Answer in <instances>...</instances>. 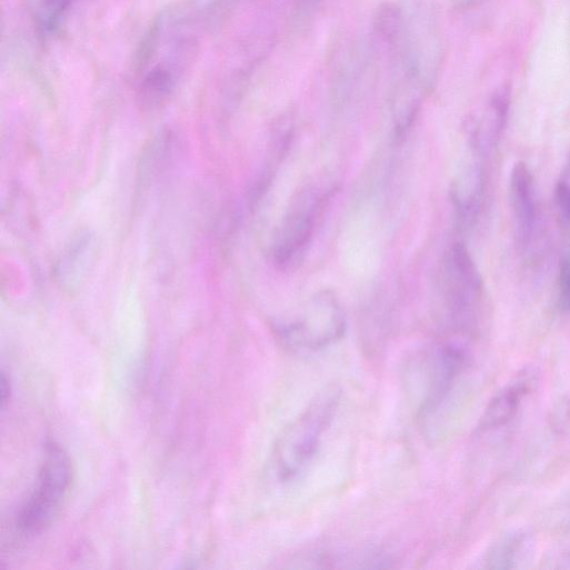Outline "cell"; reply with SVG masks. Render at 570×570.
I'll list each match as a JSON object with an SVG mask.
<instances>
[{
  "label": "cell",
  "instance_id": "ba28073f",
  "mask_svg": "<svg viewBox=\"0 0 570 570\" xmlns=\"http://www.w3.org/2000/svg\"><path fill=\"white\" fill-rule=\"evenodd\" d=\"M532 383V376L528 371L512 379L489 402L481 417L480 429L493 430L512 420L522 400L531 391Z\"/></svg>",
  "mask_w": 570,
  "mask_h": 570
},
{
  "label": "cell",
  "instance_id": "52a82bcc",
  "mask_svg": "<svg viewBox=\"0 0 570 570\" xmlns=\"http://www.w3.org/2000/svg\"><path fill=\"white\" fill-rule=\"evenodd\" d=\"M510 204L520 246H526L532 236L536 222V199L533 177L528 166L516 162L510 172Z\"/></svg>",
  "mask_w": 570,
  "mask_h": 570
},
{
  "label": "cell",
  "instance_id": "8fae6325",
  "mask_svg": "<svg viewBox=\"0 0 570 570\" xmlns=\"http://www.w3.org/2000/svg\"><path fill=\"white\" fill-rule=\"evenodd\" d=\"M76 0H41L36 12L39 34L47 39L58 33Z\"/></svg>",
  "mask_w": 570,
  "mask_h": 570
},
{
  "label": "cell",
  "instance_id": "277c9868",
  "mask_svg": "<svg viewBox=\"0 0 570 570\" xmlns=\"http://www.w3.org/2000/svg\"><path fill=\"white\" fill-rule=\"evenodd\" d=\"M72 482L70 459L54 441L48 442L36 489L19 511L17 524L26 536L47 530L56 520Z\"/></svg>",
  "mask_w": 570,
  "mask_h": 570
},
{
  "label": "cell",
  "instance_id": "9c48e42d",
  "mask_svg": "<svg viewBox=\"0 0 570 570\" xmlns=\"http://www.w3.org/2000/svg\"><path fill=\"white\" fill-rule=\"evenodd\" d=\"M422 104V89L419 77L412 69L407 82L398 90L393 101L392 114L394 132L402 139L412 128Z\"/></svg>",
  "mask_w": 570,
  "mask_h": 570
},
{
  "label": "cell",
  "instance_id": "30bf717a",
  "mask_svg": "<svg viewBox=\"0 0 570 570\" xmlns=\"http://www.w3.org/2000/svg\"><path fill=\"white\" fill-rule=\"evenodd\" d=\"M509 93L499 90L490 100L483 116L481 128L477 132L476 141L496 147L506 128L509 111Z\"/></svg>",
  "mask_w": 570,
  "mask_h": 570
},
{
  "label": "cell",
  "instance_id": "8992f818",
  "mask_svg": "<svg viewBox=\"0 0 570 570\" xmlns=\"http://www.w3.org/2000/svg\"><path fill=\"white\" fill-rule=\"evenodd\" d=\"M482 291L481 274L469 250L456 242L446 253L441 271V292L453 327H471Z\"/></svg>",
  "mask_w": 570,
  "mask_h": 570
},
{
  "label": "cell",
  "instance_id": "5bb4252c",
  "mask_svg": "<svg viewBox=\"0 0 570 570\" xmlns=\"http://www.w3.org/2000/svg\"><path fill=\"white\" fill-rule=\"evenodd\" d=\"M559 282L562 301L570 308V253L561 264Z\"/></svg>",
  "mask_w": 570,
  "mask_h": 570
},
{
  "label": "cell",
  "instance_id": "7a4b0ae2",
  "mask_svg": "<svg viewBox=\"0 0 570 570\" xmlns=\"http://www.w3.org/2000/svg\"><path fill=\"white\" fill-rule=\"evenodd\" d=\"M346 327L343 308L331 290L314 293L296 316L274 323L282 342L301 351H316L337 342Z\"/></svg>",
  "mask_w": 570,
  "mask_h": 570
},
{
  "label": "cell",
  "instance_id": "9a60e30c",
  "mask_svg": "<svg viewBox=\"0 0 570 570\" xmlns=\"http://www.w3.org/2000/svg\"><path fill=\"white\" fill-rule=\"evenodd\" d=\"M2 387H0V390H2V406H3V409L7 408L10 399H11V391H12V388H11V382H10V379L8 378L7 373L3 371L2 373Z\"/></svg>",
  "mask_w": 570,
  "mask_h": 570
},
{
  "label": "cell",
  "instance_id": "4fadbf2b",
  "mask_svg": "<svg viewBox=\"0 0 570 570\" xmlns=\"http://www.w3.org/2000/svg\"><path fill=\"white\" fill-rule=\"evenodd\" d=\"M554 202L560 217L570 222V184L559 181L554 188Z\"/></svg>",
  "mask_w": 570,
  "mask_h": 570
},
{
  "label": "cell",
  "instance_id": "5b68a950",
  "mask_svg": "<svg viewBox=\"0 0 570 570\" xmlns=\"http://www.w3.org/2000/svg\"><path fill=\"white\" fill-rule=\"evenodd\" d=\"M329 198L330 191L311 184L290 203L272 242L271 254L278 267L288 269L304 258Z\"/></svg>",
  "mask_w": 570,
  "mask_h": 570
},
{
  "label": "cell",
  "instance_id": "7c38bea8",
  "mask_svg": "<svg viewBox=\"0 0 570 570\" xmlns=\"http://www.w3.org/2000/svg\"><path fill=\"white\" fill-rule=\"evenodd\" d=\"M374 31L386 43H393L401 36L403 17L401 11L392 4L380 7L373 22Z\"/></svg>",
  "mask_w": 570,
  "mask_h": 570
},
{
  "label": "cell",
  "instance_id": "3957f363",
  "mask_svg": "<svg viewBox=\"0 0 570 570\" xmlns=\"http://www.w3.org/2000/svg\"><path fill=\"white\" fill-rule=\"evenodd\" d=\"M338 401L336 390L326 391L282 432L274 449V467L280 480H291L313 458Z\"/></svg>",
  "mask_w": 570,
  "mask_h": 570
},
{
  "label": "cell",
  "instance_id": "e0dca14e",
  "mask_svg": "<svg viewBox=\"0 0 570 570\" xmlns=\"http://www.w3.org/2000/svg\"><path fill=\"white\" fill-rule=\"evenodd\" d=\"M569 170H570V158H569V166H568Z\"/></svg>",
  "mask_w": 570,
  "mask_h": 570
},
{
  "label": "cell",
  "instance_id": "2e32d148",
  "mask_svg": "<svg viewBox=\"0 0 570 570\" xmlns=\"http://www.w3.org/2000/svg\"><path fill=\"white\" fill-rule=\"evenodd\" d=\"M480 2H482V0H453L454 6L461 10L471 9Z\"/></svg>",
  "mask_w": 570,
  "mask_h": 570
},
{
  "label": "cell",
  "instance_id": "6da1fadb",
  "mask_svg": "<svg viewBox=\"0 0 570 570\" xmlns=\"http://www.w3.org/2000/svg\"><path fill=\"white\" fill-rule=\"evenodd\" d=\"M197 18L188 8H176L159 16L146 34L137 59L140 100L160 107L176 93L194 64L200 50Z\"/></svg>",
  "mask_w": 570,
  "mask_h": 570
}]
</instances>
